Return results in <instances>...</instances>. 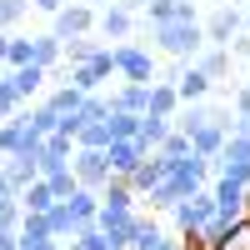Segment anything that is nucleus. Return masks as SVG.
I'll list each match as a JSON object with an SVG mask.
<instances>
[{"label":"nucleus","instance_id":"48","mask_svg":"<svg viewBox=\"0 0 250 250\" xmlns=\"http://www.w3.org/2000/svg\"><path fill=\"white\" fill-rule=\"evenodd\" d=\"M115 5H125V10L135 15V10H145V0H115Z\"/></svg>","mask_w":250,"mask_h":250},{"label":"nucleus","instance_id":"27","mask_svg":"<svg viewBox=\"0 0 250 250\" xmlns=\"http://www.w3.org/2000/svg\"><path fill=\"white\" fill-rule=\"evenodd\" d=\"M175 125H170V115H140V130H135V140L145 145V150H160V140L170 135Z\"/></svg>","mask_w":250,"mask_h":250},{"label":"nucleus","instance_id":"42","mask_svg":"<svg viewBox=\"0 0 250 250\" xmlns=\"http://www.w3.org/2000/svg\"><path fill=\"white\" fill-rule=\"evenodd\" d=\"M230 110H235V115H250V80L230 90Z\"/></svg>","mask_w":250,"mask_h":250},{"label":"nucleus","instance_id":"46","mask_svg":"<svg viewBox=\"0 0 250 250\" xmlns=\"http://www.w3.org/2000/svg\"><path fill=\"white\" fill-rule=\"evenodd\" d=\"M0 250H20V240H15V230H0Z\"/></svg>","mask_w":250,"mask_h":250},{"label":"nucleus","instance_id":"9","mask_svg":"<svg viewBox=\"0 0 250 250\" xmlns=\"http://www.w3.org/2000/svg\"><path fill=\"white\" fill-rule=\"evenodd\" d=\"M110 75H115V60H110V45L100 50L95 60H85V65H70V70H65V80H70V85H75L80 95H95V90L105 85Z\"/></svg>","mask_w":250,"mask_h":250},{"label":"nucleus","instance_id":"12","mask_svg":"<svg viewBox=\"0 0 250 250\" xmlns=\"http://www.w3.org/2000/svg\"><path fill=\"white\" fill-rule=\"evenodd\" d=\"M95 35H100V40H130V35H135V15L110 0V5L95 10Z\"/></svg>","mask_w":250,"mask_h":250},{"label":"nucleus","instance_id":"50","mask_svg":"<svg viewBox=\"0 0 250 250\" xmlns=\"http://www.w3.org/2000/svg\"><path fill=\"white\" fill-rule=\"evenodd\" d=\"M85 5H90V10H100V5H110V0H85Z\"/></svg>","mask_w":250,"mask_h":250},{"label":"nucleus","instance_id":"11","mask_svg":"<svg viewBox=\"0 0 250 250\" xmlns=\"http://www.w3.org/2000/svg\"><path fill=\"white\" fill-rule=\"evenodd\" d=\"M135 215H140V205H135V210H125V205H100V210H95V225H100V235L110 240V250H125Z\"/></svg>","mask_w":250,"mask_h":250},{"label":"nucleus","instance_id":"3","mask_svg":"<svg viewBox=\"0 0 250 250\" xmlns=\"http://www.w3.org/2000/svg\"><path fill=\"white\" fill-rule=\"evenodd\" d=\"M110 60H115V75H120V80H140V85H150V80H155V50L140 45V40H115V45H110Z\"/></svg>","mask_w":250,"mask_h":250},{"label":"nucleus","instance_id":"8","mask_svg":"<svg viewBox=\"0 0 250 250\" xmlns=\"http://www.w3.org/2000/svg\"><path fill=\"white\" fill-rule=\"evenodd\" d=\"M50 20H55V25H50V35H55V40H80V35H95V10L85 5V0H75V5H60Z\"/></svg>","mask_w":250,"mask_h":250},{"label":"nucleus","instance_id":"16","mask_svg":"<svg viewBox=\"0 0 250 250\" xmlns=\"http://www.w3.org/2000/svg\"><path fill=\"white\" fill-rule=\"evenodd\" d=\"M5 80H10V90L20 95V105H30V100L40 95V85L50 80V70H40V65H15V70H5Z\"/></svg>","mask_w":250,"mask_h":250},{"label":"nucleus","instance_id":"53","mask_svg":"<svg viewBox=\"0 0 250 250\" xmlns=\"http://www.w3.org/2000/svg\"><path fill=\"white\" fill-rule=\"evenodd\" d=\"M245 60H250V55H245Z\"/></svg>","mask_w":250,"mask_h":250},{"label":"nucleus","instance_id":"34","mask_svg":"<svg viewBox=\"0 0 250 250\" xmlns=\"http://www.w3.org/2000/svg\"><path fill=\"white\" fill-rule=\"evenodd\" d=\"M105 125H110V140H125V135L140 130V115H130V110H110Z\"/></svg>","mask_w":250,"mask_h":250},{"label":"nucleus","instance_id":"52","mask_svg":"<svg viewBox=\"0 0 250 250\" xmlns=\"http://www.w3.org/2000/svg\"><path fill=\"white\" fill-rule=\"evenodd\" d=\"M65 250H80V245H75V240H65Z\"/></svg>","mask_w":250,"mask_h":250},{"label":"nucleus","instance_id":"36","mask_svg":"<svg viewBox=\"0 0 250 250\" xmlns=\"http://www.w3.org/2000/svg\"><path fill=\"white\" fill-rule=\"evenodd\" d=\"M15 65H30V35H15L10 30V50H5V70Z\"/></svg>","mask_w":250,"mask_h":250},{"label":"nucleus","instance_id":"18","mask_svg":"<svg viewBox=\"0 0 250 250\" xmlns=\"http://www.w3.org/2000/svg\"><path fill=\"white\" fill-rule=\"evenodd\" d=\"M145 100H150V85H140V80H120V85L110 90V110L145 115Z\"/></svg>","mask_w":250,"mask_h":250},{"label":"nucleus","instance_id":"47","mask_svg":"<svg viewBox=\"0 0 250 250\" xmlns=\"http://www.w3.org/2000/svg\"><path fill=\"white\" fill-rule=\"evenodd\" d=\"M5 50H10V30H0V70H5Z\"/></svg>","mask_w":250,"mask_h":250},{"label":"nucleus","instance_id":"5","mask_svg":"<svg viewBox=\"0 0 250 250\" xmlns=\"http://www.w3.org/2000/svg\"><path fill=\"white\" fill-rule=\"evenodd\" d=\"M210 175H230V180L250 185V135H240V130H230V135H225L220 155L210 160Z\"/></svg>","mask_w":250,"mask_h":250},{"label":"nucleus","instance_id":"49","mask_svg":"<svg viewBox=\"0 0 250 250\" xmlns=\"http://www.w3.org/2000/svg\"><path fill=\"white\" fill-rule=\"evenodd\" d=\"M235 130H240V135H250V115H235Z\"/></svg>","mask_w":250,"mask_h":250},{"label":"nucleus","instance_id":"15","mask_svg":"<svg viewBox=\"0 0 250 250\" xmlns=\"http://www.w3.org/2000/svg\"><path fill=\"white\" fill-rule=\"evenodd\" d=\"M165 240H170V235H165V225H160V220H155V210H150V215H135L125 250H160Z\"/></svg>","mask_w":250,"mask_h":250},{"label":"nucleus","instance_id":"45","mask_svg":"<svg viewBox=\"0 0 250 250\" xmlns=\"http://www.w3.org/2000/svg\"><path fill=\"white\" fill-rule=\"evenodd\" d=\"M60 5H65V0H30V10H45V15H55Z\"/></svg>","mask_w":250,"mask_h":250},{"label":"nucleus","instance_id":"14","mask_svg":"<svg viewBox=\"0 0 250 250\" xmlns=\"http://www.w3.org/2000/svg\"><path fill=\"white\" fill-rule=\"evenodd\" d=\"M165 20H200L195 0H145V30L165 25Z\"/></svg>","mask_w":250,"mask_h":250},{"label":"nucleus","instance_id":"1","mask_svg":"<svg viewBox=\"0 0 250 250\" xmlns=\"http://www.w3.org/2000/svg\"><path fill=\"white\" fill-rule=\"evenodd\" d=\"M145 35H150V45H155L160 55H170V60H195V55L205 50L200 20H165V25H150Z\"/></svg>","mask_w":250,"mask_h":250},{"label":"nucleus","instance_id":"6","mask_svg":"<svg viewBox=\"0 0 250 250\" xmlns=\"http://www.w3.org/2000/svg\"><path fill=\"white\" fill-rule=\"evenodd\" d=\"M210 200H215V215H225V220H245L250 215V185H240V180H230V175H210Z\"/></svg>","mask_w":250,"mask_h":250},{"label":"nucleus","instance_id":"41","mask_svg":"<svg viewBox=\"0 0 250 250\" xmlns=\"http://www.w3.org/2000/svg\"><path fill=\"white\" fill-rule=\"evenodd\" d=\"M40 180H50V190H55L60 200L75 190V170H70V165H65V170H55V175H40Z\"/></svg>","mask_w":250,"mask_h":250},{"label":"nucleus","instance_id":"4","mask_svg":"<svg viewBox=\"0 0 250 250\" xmlns=\"http://www.w3.org/2000/svg\"><path fill=\"white\" fill-rule=\"evenodd\" d=\"M200 30H205V45H230V40L245 30V10H240V0H220V5L200 20Z\"/></svg>","mask_w":250,"mask_h":250},{"label":"nucleus","instance_id":"24","mask_svg":"<svg viewBox=\"0 0 250 250\" xmlns=\"http://www.w3.org/2000/svg\"><path fill=\"white\" fill-rule=\"evenodd\" d=\"M65 210L75 215V225H90L95 210H100V190H85V185H75V190L65 195Z\"/></svg>","mask_w":250,"mask_h":250},{"label":"nucleus","instance_id":"25","mask_svg":"<svg viewBox=\"0 0 250 250\" xmlns=\"http://www.w3.org/2000/svg\"><path fill=\"white\" fill-rule=\"evenodd\" d=\"M180 110V95L170 80H150V100H145V115H175Z\"/></svg>","mask_w":250,"mask_h":250},{"label":"nucleus","instance_id":"37","mask_svg":"<svg viewBox=\"0 0 250 250\" xmlns=\"http://www.w3.org/2000/svg\"><path fill=\"white\" fill-rule=\"evenodd\" d=\"M75 115H80V120H105V115H110V95H100V90H95V95H85Z\"/></svg>","mask_w":250,"mask_h":250},{"label":"nucleus","instance_id":"38","mask_svg":"<svg viewBox=\"0 0 250 250\" xmlns=\"http://www.w3.org/2000/svg\"><path fill=\"white\" fill-rule=\"evenodd\" d=\"M155 155H165V160H180V155H190V135H180V130H170L160 140V150Z\"/></svg>","mask_w":250,"mask_h":250},{"label":"nucleus","instance_id":"28","mask_svg":"<svg viewBox=\"0 0 250 250\" xmlns=\"http://www.w3.org/2000/svg\"><path fill=\"white\" fill-rule=\"evenodd\" d=\"M100 205H125V210H135L140 195L130 190V180H125V175H110L105 185H100Z\"/></svg>","mask_w":250,"mask_h":250},{"label":"nucleus","instance_id":"26","mask_svg":"<svg viewBox=\"0 0 250 250\" xmlns=\"http://www.w3.org/2000/svg\"><path fill=\"white\" fill-rule=\"evenodd\" d=\"M220 145H225V130H220L215 120H205L200 130H190V150L205 155V160H215V155H220Z\"/></svg>","mask_w":250,"mask_h":250},{"label":"nucleus","instance_id":"43","mask_svg":"<svg viewBox=\"0 0 250 250\" xmlns=\"http://www.w3.org/2000/svg\"><path fill=\"white\" fill-rule=\"evenodd\" d=\"M225 50H230V60H245V55H250V30H240V35H235Z\"/></svg>","mask_w":250,"mask_h":250},{"label":"nucleus","instance_id":"20","mask_svg":"<svg viewBox=\"0 0 250 250\" xmlns=\"http://www.w3.org/2000/svg\"><path fill=\"white\" fill-rule=\"evenodd\" d=\"M15 200H20V210H30V215H45V210H50V205H55L60 195L50 190V180H40V175H35V180L25 185V190H15Z\"/></svg>","mask_w":250,"mask_h":250},{"label":"nucleus","instance_id":"21","mask_svg":"<svg viewBox=\"0 0 250 250\" xmlns=\"http://www.w3.org/2000/svg\"><path fill=\"white\" fill-rule=\"evenodd\" d=\"M15 240H20V250H40V245H50L55 235H50V225H45V215H20V225H15Z\"/></svg>","mask_w":250,"mask_h":250},{"label":"nucleus","instance_id":"30","mask_svg":"<svg viewBox=\"0 0 250 250\" xmlns=\"http://www.w3.org/2000/svg\"><path fill=\"white\" fill-rule=\"evenodd\" d=\"M100 50H105V40H100V35H80V40H65V65H85V60H95Z\"/></svg>","mask_w":250,"mask_h":250},{"label":"nucleus","instance_id":"51","mask_svg":"<svg viewBox=\"0 0 250 250\" xmlns=\"http://www.w3.org/2000/svg\"><path fill=\"white\" fill-rule=\"evenodd\" d=\"M245 245H250V215H245Z\"/></svg>","mask_w":250,"mask_h":250},{"label":"nucleus","instance_id":"44","mask_svg":"<svg viewBox=\"0 0 250 250\" xmlns=\"http://www.w3.org/2000/svg\"><path fill=\"white\" fill-rule=\"evenodd\" d=\"M160 250H200V245H195V240H185V235H175V240H165Z\"/></svg>","mask_w":250,"mask_h":250},{"label":"nucleus","instance_id":"2","mask_svg":"<svg viewBox=\"0 0 250 250\" xmlns=\"http://www.w3.org/2000/svg\"><path fill=\"white\" fill-rule=\"evenodd\" d=\"M170 225H175V235H185V240H195L205 225H210V215H215V200H210V190H195V195H185V200H175L170 210Z\"/></svg>","mask_w":250,"mask_h":250},{"label":"nucleus","instance_id":"32","mask_svg":"<svg viewBox=\"0 0 250 250\" xmlns=\"http://www.w3.org/2000/svg\"><path fill=\"white\" fill-rule=\"evenodd\" d=\"M45 225H50V235H55V240H75V230H80L75 215L65 210V200H55L50 210H45Z\"/></svg>","mask_w":250,"mask_h":250},{"label":"nucleus","instance_id":"13","mask_svg":"<svg viewBox=\"0 0 250 250\" xmlns=\"http://www.w3.org/2000/svg\"><path fill=\"white\" fill-rule=\"evenodd\" d=\"M145 155H150V150H145V145H140L135 135H125V140H110V145H105L110 175H130V170H135V165H140Z\"/></svg>","mask_w":250,"mask_h":250},{"label":"nucleus","instance_id":"39","mask_svg":"<svg viewBox=\"0 0 250 250\" xmlns=\"http://www.w3.org/2000/svg\"><path fill=\"white\" fill-rule=\"evenodd\" d=\"M20 215H25V210H20V200H15V195H0V230H15Z\"/></svg>","mask_w":250,"mask_h":250},{"label":"nucleus","instance_id":"35","mask_svg":"<svg viewBox=\"0 0 250 250\" xmlns=\"http://www.w3.org/2000/svg\"><path fill=\"white\" fill-rule=\"evenodd\" d=\"M30 15V0H0V30H15Z\"/></svg>","mask_w":250,"mask_h":250},{"label":"nucleus","instance_id":"7","mask_svg":"<svg viewBox=\"0 0 250 250\" xmlns=\"http://www.w3.org/2000/svg\"><path fill=\"white\" fill-rule=\"evenodd\" d=\"M165 175H170V185H175L180 200H185V195H195V190H205V185H210V160L190 150V155H180V160L165 165Z\"/></svg>","mask_w":250,"mask_h":250},{"label":"nucleus","instance_id":"33","mask_svg":"<svg viewBox=\"0 0 250 250\" xmlns=\"http://www.w3.org/2000/svg\"><path fill=\"white\" fill-rule=\"evenodd\" d=\"M140 200L150 205V210H170V205L180 200V190H175V185H170V175H160V180H155V185H150V190H145Z\"/></svg>","mask_w":250,"mask_h":250},{"label":"nucleus","instance_id":"17","mask_svg":"<svg viewBox=\"0 0 250 250\" xmlns=\"http://www.w3.org/2000/svg\"><path fill=\"white\" fill-rule=\"evenodd\" d=\"M40 155H0V170H5V185L10 190H25V185L40 175Z\"/></svg>","mask_w":250,"mask_h":250},{"label":"nucleus","instance_id":"19","mask_svg":"<svg viewBox=\"0 0 250 250\" xmlns=\"http://www.w3.org/2000/svg\"><path fill=\"white\" fill-rule=\"evenodd\" d=\"M60 60H65V40H55L50 30H45V35H30V65H40V70H55Z\"/></svg>","mask_w":250,"mask_h":250},{"label":"nucleus","instance_id":"40","mask_svg":"<svg viewBox=\"0 0 250 250\" xmlns=\"http://www.w3.org/2000/svg\"><path fill=\"white\" fill-rule=\"evenodd\" d=\"M20 110V95L10 90V80H5V70H0V120H10Z\"/></svg>","mask_w":250,"mask_h":250},{"label":"nucleus","instance_id":"31","mask_svg":"<svg viewBox=\"0 0 250 250\" xmlns=\"http://www.w3.org/2000/svg\"><path fill=\"white\" fill-rule=\"evenodd\" d=\"M80 100H85V95H80V90L70 85V80H60V85L45 95V105H50L55 115H75V110H80Z\"/></svg>","mask_w":250,"mask_h":250},{"label":"nucleus","instance_id":"10","mask_svg":"<svg viewBox=\"0 0 250 250\" xmlns=\"http://www.w3.org/2000/svg\"><path fill=\"white\" fill-rule=\"evenodd\" d=\"M70 170H75V185H85V190H100V185L110 180V160L105 150H70Z\"/></svg>","mask_w":250,"mask_h":250},{"label":"nucleus","instance_id":"23","mask_svg":"<svg viewBox=\"0 0 250 250\" xmlns=\"http://www.w3.org/2000/svg\"><path fill=\"white\" fill-rule=\"evenodd\" d=\"M165 165H170V160H165V155H155V150H150V155H145V160L135 165L130 175H125V180H130V190H135V195H145V190H150V185H155V180L165 175Z\"/></svg>","mask_w":250,"mask_h":250},{"label":"nucleus","instance_id":"22","mask_svg":"<svg viewBox=\"0 0 250 250\" xmlns=\"http://www.w3.org/2000/svg\"><path fill=\"white\" fill-rule=\"evenodd\" d=\"M195 65L205 70L210 85H220V80H230V50H225V45H205V50L195 55Z\"/></svg>","mask_w":250,"mask_h":250},{"label":"nucleus","instance_id":"29","mask_svg":"<svg viewBox=\"0 0 250 250\" xmlns=\"http://www.w3.org/2000/svg\"><path fill=\"white\" fill-rule=\"evenodd\" d=\"M75 145H80V150H105V145H110V125L105 120H80Z\"/></svg>","mask_w":250,"mask_h":250}]
</instances>
